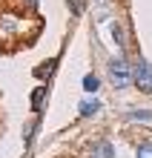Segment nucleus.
<instances>
[{
  "label": "nucleus",
  "instance_id": "f257e3e1",
  "mask_svg": "<svg viewBox=\"0 0 152 158\" xmlns=\"http://www.w3.org/2000/svg\"><path fill=\"white\" fill-rule=\"evenodd\" d=\"M109 75L115 81V86H129V66L123 58H112L109 60Z\"/></svg>",
  "mask_w": 152,
  "mask_h": 158
},
{
  "label": "nucleus",
  "instance_id": "f03ea898",
  "mask_svg": "<svg viewBox=\"0 0 152 158\" xmlns=\"http://www.w3.org/2000/svg\"><path fill=\"white\" fill-rule=\"evenodd\" d=\"M135 81H138V86L144 89V92H152V69H149L146 60H138V66H135Z\"/></svg>",
  "mask_w": 152,
  "mask_h": 158
},
{
  "label": "nucleus",
  "instance_id": "7ed1b4c3",
  "mask_svg": "<svg viewBox=\"0 0 152 158\" xmlns=\"http://www.w3.org/2000/svg\"><path fill=\"white\" fill-rule=\"evenodd\" d=\"M92 158H115V152H112V147L109 144H98L95 147V155Z\"/></svg>",
  "mask_w": 152,
  "mask_h": 158
},
{
  "label": "nucleus",
  "instance_id": "20e7f679",
  "mask_svg": "<svg viewBox=\"0 0 152 158\" xmlns=\"http://www.w3.org/2000/svg\"><path fill=\"white\" fill-rule=\"evenodd\" d=\"M98 101H83V104H80V115H95V112H98Z\"/></svg>",
  "mask_w": 152,
  "mask_h": 158
},
{
  "label": "nucleus",
  "instance_id": "39448f33",
  "mask_svg": "<svg viewBox=\"0 0 152 158\" xmlns=\"http://www.w3.org/2000/svg\"><path fill=\"white\" fill-rule=\"evenodd\" d=\"M138 158H152V144H141L138 147Z\"/></svg>",
  "mask_w": 152,
  "mask_h": 158
},
{
  "label": "nucleus",
  "instance_id": "423d86ee",
  "mask_svg": "<svg viewBox=\"0 0 152 158\" xmlns=\"http://www.w3.org/2000/svg\"><path fill=\"white\" fill-rule=\"evenodd\" d=\"M83 89H89V92H95V89H98V78H95V75H89L86 81H83Z\"/></svg>",
  "mask_w": 152,
  "mask_h": 158
},
{
  "label": "nucleus",
  "instance_id": "0eeeda50",
  "mask_svg": "<svg viewBox=\"0 0 152 158\" xmlns=\"http://www.w3.org/2000/svg\"><path fill=\"white\" fill-rule=\"evenodd\" d=\"M43 92H46V89L40 86V89H37L35 95H32V104H35V109H40V101H43Z\"/></svg>",
  "mask_w": 152,
  "mask_h": 158
},
{
  "label": "nucleus",
  "instance_id": "6e6552de",
  "mask_svg": "<svg viewBox=\"0 0 152 158\" xmlns=\"http://www.w3.org/2000/svg\"><path fill=\"white\" fill-rule=\"evenodd\" d=\"M112 35H115V40H118V43H123V32H121V26H118V23H112Z\"/></svg>",
  "mask_w": 152,
  "mask_h": 158
},
{
  "label": "nucleus",
  "instance_id": "1a4fd4ad",
  "mask_svg": "<svg viewBox=\"0 0 152 158\" xmlns=\"http://www.w3.org/2000/svg\"><path fill=\"white\" fill-rule=\"evenodd\" d=\"M69 3H72V12H75V15H80V6H83L80 0H69Z\"/></svg>",
  "mask_w": 152,
  "mask_h": 158
}]
</instances>
